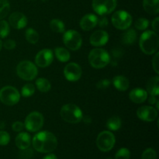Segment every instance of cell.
<instances>
[{
    "label": "cell",
    "mask_w": 159,
    "mask_h": 159,
    "mask_svg": "<svg viewBox=\"0 0 159 159\" xmlns=\"http://www.w3.org/2000/svg\"><path fill=\"white\" fill-rule=\"evenodd\" d=\"M63 42L68 49L77 51L82 47V39L79 32L69 30L64 34Z\"/></svg>",
    "instance_id": "obj_9"
},
{
    "label": "cell",
    "mask_w": 159,
    "mask_h": 159,
    "mask_svg": "<svg viewBox=\"0 0 159 159\" xmlns=\"http://www.w3.org/2000/svg\"><path fill=\"white\" fill-rule=\"evenodd\" d=\"M54 55L51 50L43 49L39 51L35 57V63L40 68H47L53 61Z\"/></svg>",
    "instance_id": "obj_14"
},
{
    "label": "cell",
    "mask_w": 159,
    "mask_h": 159,
    "mask_svg": "<svg viewBox=\"0 0 159 159\" xmlns=\"http://www.w3.org/2000/svg\"><path fill=\"white\" fill-rule=\"evenodd\" d=\"M139 46L143 53L151 55L157 52L159 46V37L156 32L147 30L141 34Z\"/></svg>",
    "instance_id": "obj_2"
},
{
    "label": "cell",
    "mask_w": 159,
    "mask_h": 159,
    "mask_svg": "<svg viewBox=\"0 0 159 159\" xmlns=\"http://www.w3.org/2000/svg\"><path fill=\"white\" fill-rule=\"evenodd\" d=\"M159 78L158 76L152 77L148 79L146 84V88H147V92L151 95V96H157L159 94Z\"/></svg>",
    "instance_id": "obj_21"
},
{
    "label": "cell",
    "mask_w": 159,
    "mask_h": 159,
    "mask_svg": "<svg viewBox=\"0 0 159 159\" xmlns=\"http://www.w3.org/2000/svg\"><path fill=\"white\" fill-rule=\"evenodd\" d=\"M35 93V87L33 84H26L21 89V94L23 97H30Z\"/></svg>",
    "instance_id": "obj_30"
},
{
    "label": "cell",
    "mask_w": 159,
    "mask_h": 159,
    "mask_svg": "<svg viewBox=\"0 0 159 159\" xmlns=\"http://www.w3.org/2000/svg\"><path fill=\"white\" fill-rule=\"evenodd\" d=\"M15 143L16 147L19 149L22 150V149L27 148L30 147L31 143V138L29 134L26 133V132H22L20 133L17 137L16 138Z\"/></svg>",
    "instance_id": "obj_19"
},
{
    "label": "cell",
    "mask_w": 159,
    "mask_h": 159,
    "mask_svg": "<svg viewBox=\"0 0 159 159\" xmlns=\"http://www.w3.org/2000/svg\"><path fill=\"white\" fill-rule=\"evenodd\" d=\"M5 127V123L0 122V129H3Z\"/></svg>",
    "instance_id": "obj_45"
},
{
    "label": "cell",
    "mask_w": 159,
    "mask_h": 159,
    "mask_svg": "<svg viewBox=\"0 0 159 159\" xmlns=\"http://www.w3.org/2000/svg\"><path fill=\"white\" fill-rule=\"evenodd\" d=\"M130 152L127 148H123L119 149L115 155V159H130Z\"/></svg>",
    "instance_id": "obj_33"
},
{
    "label": "cell",
    "mask_w": 159,
    "mask_h": 159,
    "mask_svg": "<svg viewBox=\"0 0 159 159\" xmlns=\"http://www.w3.org/2000/svg\"><path fill=\"white\" fill-rule=\"evenodd\" d=\"M137 116L140 120L147 122H152L158 117V110L153 107L143 106L137 110Z\"/></svg>",
    "instance_id": "obj_13"
},
{
    "label": "cell",
    "mask_w": 159,
    "mask_h": 159,
    "mask_svg": "<svg viewBox=\"0 0 159 159\" xmlns=\"http://www.w3.org/2000/svg\"><path fill=\"white\" fill-rule=\"evenodd\" d=\"M3 46L7 50H12L16 48V41L14 40H12V39H8V40H5L4 43H3Z\"/></svg>",
    "instance_id": "obj_38"
},
{
    "label": "cell",
    "mask_w": 159,
    "mask_h": 159,
    "mask_svg": "<svg viewBox=\"0 0 159 159\" xmlns=\"http://www.w3.org/2000/svg\"><path fill=\"white\" fill-rule=\"evenodd\" d=\"M129 98L134 103H142L148 99V93L143 89L137 88L131 90L129 94Z\"/></svg>",
    "instance_id": "obj_18"
},
{
    "label": "cell",
    "mask_w": 159,
    "mask_h": 159,
    "mask_svg": "<svg viewBox=\"0 0 159 159\" xmlns=\"http://www.w3.org/2000/svg\"><path fill=\"white\" fill-rule=\"evenodd\" d=\"M109 40V34L107 31L99 30H96L90 36L89 42L94 47H102L107 44Z\"/></svg>",
    "instance_id": "obj_16"
},
{
    "label": "cell",
    "mask_w": 159,
    "mask_h": 159,
    "mask_svg": "<svg viewBox=\"0 0 159 159\" xmlns=\"http://www.w3.org/2000/svg\"><path fill=\"white\" fill-rule=\"evenodd\" d=\"M32 144L37 152L51 153L57 148V140L54 134L49 131H41L34 137Z\"/></svg>",
    "instance_id": "obj_1"
},
{
    "label": "cell",
    "mask_w": 159,
    "mask_h": 159,
    "mask_svg": "<svg viewBox=\"0 0 159 159\" xmlns=\"http://www.w3.org/2000/svg\"><path fill=\"white\" fill-rule=\"evenodd\" d=\"M149 26V21L145 18H139L135 21L134 26L138 30H145Z\"/></svg>",
    "instance_id": "obj_32"
},
{
    "label": "cell",
    "mask_w": 159,
    "mask_h": 159,
    "mask_svg": "<svg viewBox=\"0 0 159 159\" xmlns=\"http://www.w3.org/2000/svg\"><path fill=\"white\" fill-rule=\"evenodd\" d=\"M110 61L109 53L102 48H95L89 54V62L93 68L100 69L105 68Z\"/></svg>",
    "instance_id": "obj_3"
},
{
    "label": "cell",
    "mask_w": 159,
    "mask_h": 159,
    "mask_svg": "<svg viewBox=\"0 0 159 159\" xmlns=\"http://www.w3.org/2000/svg\"><path fill=\"white\" fill-rule=\"evenodd\" d=\"M26 39L29 43H33V44H35L38 42L39 40V34L37 31L35 30L33 28H29V29L26 30Z\"/></svg>",
    "instance_id": "obj_28"
},
{
    "label": "cell",
    "mask_w": 159,
    "mask_h": 159,
    "mask_svg": "<svg viewBox=\"0 0 159 159\" xmlns=\"http://www.w3.org/2000/svg\"><path fill=\"white\" fill-rule=\"evenodd\" d=\"M143 7L150 15H156L159 12V0H143Z\"/></svg>",
    "instance_id": "obj_20"
},
{
    "label": "cell",
    "mask_w": 159,
    "mask_h": 159,
    "mask_svg": "<svg viewBox=\"0 0 159 159\" xmlns=\"http://www.w3.org/2000/svg\"><path fill=\"white\" fill-rule=\"evenodd\" d=\"M137 32L134 29H127V30L122 34L121 40L123 43L126 45H131L135 43L137 40Z\"/></svg>",
    "instance_id": "obj_23"
},
{
    "label": "cell",
    "mask_w": 159,
    "mask_h": 159,
    "mask_svg": "<svg viewBox=\"0 0 159 159\" xmlns=\"http://www.w3.org/2000/svg\"><path fill=\"white\" fill-rule=\"evenodd\" d=\"M34 152L31 148H27L22 149L20 152H19V158L20 159H30L32 158Z\"/></svg>",
    "instance_id": "obj_34"
},
{
    "label": "cell",
    "mask_w": 159,
    "mask_h": 159,
    "mask_svg": "<svg viewBox=\"0 0 159 159\" xmlns=\"http://www.w3.org/2000/svg\"><path fill=\"white\" fill-rule=\"evenodd\" d=\"M113 84L115 88L119 91H126L128 89L130 85L128 79L123 75H117L113 78Z\"/></svg>",
    "instance_id": "obj_22"
},
{
    "label": "cell",
    "mask_w": 159,
    "mask_h": 159,
    "mask_svg": "<svg viewBox=\"0 0 159 159\" xmlns=\"http://www.w3.org/2000/svg\"><path fill=\"white\" fill-rule=\"evenodd\" d=\"M16 73L20 79L26 81H32L37 77L38 71L33 62L23 61L17 65Z\"/></svg>",
    "instance_id": "obj_5"
},
{
    "label": "cell",
    "mask_w": 159,
    "mask_h": 159,
    "mask_svg": "<svg viewBox=\"0 0 159 159\" xmlns=\"http://www.w3.org/2000/svg\"><path fill=\"white\" fill-rule=\"evenodd\" d=\"M36 86L41 93H48L51 90V85L49 81L45 78H40L36 80Z\"/></svg>",
    "instance_id": "obj_25"
},
{
    "label": "cell",
    "mask_w": 159,
    "mask_h": 159,
    "mask_svg": "<svg viewBox=\"0 0 159 159\" xmlns=\"http://www.w3.org/2000/svg\"><path fill=\"white\" fill-rule=\"evenodd\" d=\"M9 141H10V136H9V133L5 130H1L0 131V145H7Z\"/></svg>",
    "instance_id": "obj_36"
},
{
    "label": "cell",
    "mask_w": 159,
    "mask_h": 159,
    "mask_svg": "<svg viewBox=\"0 0 159 159\" xmlns=\"http://www.w3.org/2000/svg\"><path fill=\"white\" fill-rule=\"evenodd\" d=\"M157 101H158V99H157L156 97L154 96H151V97L149 98L148 99V102L150 104H155Z\"/></svg>",
    "instance_id": "obj_43"
},
{
    "label": "cell",
    "mask_w": 159,
    "mask_h": 159,
    "mask_svg": "<svg viewBox=\"0 0 159 159\" xmlns=\"http://www.w3.org/2000/svg\"><path fill=\"white\" fill-rule=\"evenodd\" d=\"M82 68L78 64L71 62L68 64L64 68V75L69 82H76L82 76Z\"/></svg>",
    "instance_id": "obj_12"
},
{
    "label": "cell",
    "mask_w": 159,
    "mask_h": 159,
    "mask_svg": "<svg viewBox=\"0 0 159 159\" xmlns=\"http://www.w3.org/2000/svg\"><path fill=\"white\" fill-rule=\"evenodd\" d=\"M10 10V5L7 0H0V20L7 16Z\"/></svg>",
    "instance_id": "obj_29"
},
{
    "label": "cell",
    "mask_w": 159,
    "mask_h": 159,
    "mask_svg": "<svg viewBox=\"0 0 159 159\" xmlns=\"http://www.w3.org/2000/svg\"><path fill=\"white\" fill-rule=\"evenodd\" d=\"M2 48V40H0V51H1Z\"/></svg>",
    "instance_id": "obj_46"
},
{
    "label": "cell",
    "mask_w": 159,
    "mask_h": 159,
    "mask_svg": "<svg viewBox=\"0 0 159 159\" xmlns=\"http://www.w3.org/2000/svg\"><path fill=\"white\" fill-rule=\"evenodd\" d=\"M54 54H55L57 60L60 61L61 62H67L70 60V55L69 51L65 48H61V47H57L54 50Z\"/></svg>",
    "instance_id": "obj_24"
},
{
    "label": "cell",
    "mask_w": 159,
    "mask_h": 159,
    "mask_svg": "<svg viewBox=\"0 0 159 159\" xmlns=\"http://www.w3.org/2000/svg\"><path fill=\"white\" fill-rule=\"evenodd\" d=\"M50 27H51V30L54 31L55 33H64L65 30V26L63 22L60 20H57V19H54L51 21L50 23Z\"/></svg>",
    "instance_id": "obj_27"
},
{
    "label": "cell",
    "mask_w": 159,
    "mask_h": 159,
    "mask_svg": "<svg viewBox=\"0 0 159 159\" xmlns=\"http://www.w3.org/2000/svg\"><path fill=\"white\" fill-rule=\"evenodd\" d=\"M98 24V18L94 14H87L80 20V26L83 30L89 31L96 27Z\"/></svg>",
    "instance_id": "obj_17"
},
{
    "label": "cell",
    "mask_w": 159,
    "mask_h": 159,
    "mask_svg": "<svg viewBox=\"0 0 159 159\" xmlns=\"http://www.w3.org/2000/svg\"><path fill=\"white\" fill-rule=\"evenodd\" d=\"M111 21L113 26L116 29L125 30L130 26L133 19L130 14L127 11L118 10L113 14Z\"/></svg>",
    "instance_id": "obj_6"
},
{
    "label": "cell",
    "mask_w": 159,
    "mask_h": 159,
    "mask_svg": "<svg viewBox=\"0 0 159 159\" xmlns=\"http://www.w3.org/2000/svg\"><path fill=\"white\" fill-rule=\"evenodd\" d=\"M152 67L157 74H159V53L157 52L152 59Z\"/></svg>",
    "instance_id": "obj_37"
},
{
    "label": "cell",
    "mask_w": 159,
    "mask_h": 159,
    "mask_svg": "<svg viewBox=\"0 0 159 159\" xmlns=\"http://www.w3.org/2000/svg\"><path fill=\"white\" fill-rule=\"evenodd\" d=\"M12 128L15 132H21L24 128V124L20 121H16L12 124Z\"/></svg>",
    "instance_id": "obj_40"
},
{
    "label": "cell",
    "mask_w": 159,
    "mask_h": 159,
    "mask_svg": "<svg viewBox=\"0 0 159 159\" xmlns=\"http://www.w3.org/2000/svg\"><path fill=\"white\" fill-rule=\"evenodd\" d=\"M110 82L108 80V79H102V80L99 81L97 84H96V87L99 89H105L107 87H109L110 85Z\"/></svg>",
    "instance_id": "obj_39"
},
{
    "label": "cell",
    "mask_w": 159,
    "mask_h": 159,
    "mask_svg": "<svg viewBox=\"0 0 159 159\" xmlns=\"http://www.w3.org/2000/svg\"><path fill=\"white\" fill-rule=\"evenodd\" d=\"M121 125H122V122H121L120 118L116 116L110 117L107 123V128L110 129V130H113V131L119 130L121 127Z\"/></svg>",
    "instance_id": "obj_26"
},
{
    "label": "cell",
    "mask_w": 159,
    "mask_h": 159,
    "mask_svg": "<svg viewBox=\"0 0 159 159\" xmlns=\"http://www.w3.org/2000/svg\"><path fill=\"white\" fill-rule=\"evenodd\" d=\"M157 153L153 148H148L143 152L141 159H156Z\"/></svg>",
    "instance_id": "obj_35"
},
{
    "label": "cell",
    "mask_w": 159,
    "mask_h": 159,
    "mask_svg": "<svg viewBox=\"0 0 159 159\" xmlns=\"http://www.w3.org/2000/svg\"><path fill=\"white\" fill-rule=\"evenodd\" d=\"M27 22L26 16L20 12H12L9 17V24L14 29H23L27 25Z\"/></svg>",
    "instance_id": "obj_15"
},
{
    "label": "cell",
    "mask_w": 159,
    "mask_h": 159,
    "mask_svg": "<svg viewBox=\"0 0 159 159\" xmlns=\"http://www.w3.org/2000/svg\"><path fill=\"white\" fill-rule=\"evenodd\" d=\"M20 94L12 86H5L0 90V101L6 106H14L19 102Z\"/></svg>",
    "instance_id": "obj_7"
},
{
    "label": "cell",
    "mask_w": 159,
    "mask_h": 159,
    "mask_svg": "<svg viewBox=\"0 0 159 159\" xmlns=\"http://www.w3.org/2000/svg\"><path fill=\"white\" fill-rule=\"evenodd\" d=\"M43 124V116L39 112H32L26 116L24 127L30 132H37L42 128Z\"/></svg>",
    "instance_id": "obj_11"
},
{
    "label": "cell",
    "mask_w": 159,
    "mask_h": 159,
    "mask_svg": "<svg viewBox=\"0 0 159 159\" xmlns=\"http://www.w3.org/2000/svg\"><path fill=\"white\" fill-rule=\"evenodd\" d=\"M43 159H57L55 155L54 154H49V155H46V156L43 157Z\"/></svg>",
    "instance_id": "obj_44"
},
{
    "label": "cell",
    "mask_w": 159,
    "mask_h": 159,
    "mask_svg": "<svg viewBox=\"0 0 159 159\" xmlns=\"http://www.w3.org/2000/svg\"><path fill=\"white\" fill-rule=\"evenodd\" d=\"M60 115L64 120L70 124H78L83 118L81 109L73 103L63 106L60 111Z\"/></svg>",
    "instance_id": "obj_4"
},
{
    "label": "cell",
    "mask_w": 159,
    "mask_h": 159,
    "mask_svg": "<svg viewBox=\"0 0 159 159\" xmlns=\"http://www.w3.org/2000/svg\"><path fill=\"white\" fill-rule=\"evenodd\" d=\"M10 32L9 24L6 20H0V37L6 38Z\"/></svg>",
    "instance_id": "obj_31"
},
{
    "label": "cell",
    "mask_w": 159,
    "mask_h": 159,
    "mask_svg": "<svg viewBox=\"0 0 159 159\" xmlns=\"http://www.w3.org/2000/svg\"><path fill=\"white\" fill-rule=\"evenodd\" d=\"M41 1H43V2H47V1H48V0H41Z\"/></svg>",
    "instance_id": "obj_47"
},
{
    "label": "cell",
    "mask_w": 159,
    "mask_h": 159,
    "mask_svg": "<svg viewBox=\"0 0 159 159\" xmlns=\"http://www.w3.org/2000/svg\"><path fill=\"white\" fill-rule=\"evenodd\" d=\"M98 24L100 27H106L108 25V20L106 17H102L101 19H98Z\"/></svg>",
    "instance_id": "obj_41"
},
{
    "label": "cell",
    "mask_w": 159,
    "mask_h": 159,
    "mask_svg": "<svg viewBox=\"0 0 159 159\" xmlns=\"http://www.w3.org/2000/svg\"><path fill=\"white\" fill-rule=\"evenodd\" d=\"M116 143V138L113 133L106 130L102 131L98 135L96 138V145L97 148L103 152H107L112 150Z\"/></svg>",
    "instance_id": "obj_8"
},
{
    "label": "cell",
    "mask_w": 159,
    "mask_h": 159,
    "mask_svg": "<svg viewBox=\"0 0 159 159\" xmlns=\"http://www.w3.org/2000/svg\"><path fill=\"white\" fill-rule=\"evenodd\" d=\"M158 25H159V18L158 17H156V18L152 21V28H153L155 32H158Z\"/></svg>",
    "instance_id": "obj_42"
},
{
    "label": "cell",
    "mask_w": 159,
    "mask_h": 159,
    "mask_svg": "<svg viewBox=\"0 0 159 159\" xmlns=\"http://www.w3.org/2000/svg\"><path fill=\"white\" fill-rule=\"evenodd\" d=\"M116 0H93V10L100 16L108 15L115 10Z\"/></svg>",
    "instance_id": "obj_10"
},
{
    "label": "cell",
    "mask_w": 159,
    "mask_h": 159,
    "mask_svg": "<svg viewBox=\"0 0 159 159\" xmlns=\"http://www.w3.org/2000/svg\"><path fill=\"white\" fill-rule=\"evenodd\" d=\"M107 159H112V158H107Z\"/></svg>",
    "instance_id": "obj_48"
}]
</instances>
